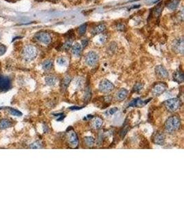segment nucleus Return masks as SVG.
<instances>
[{
    "instance_id": "1",
    "label": "nucleus",
    "mask_w": 184,
    "mask_h": 208,
    "mask_svg": "<svg viewBox=\"0 0 184 208\" xmlns=\"http://www.w3.org/2000/svg\"><path fill=\"white\" fill-rule=\"evenodd\" d=\"M181 126V120L178 116H171L166 120L165 123V130L167 132L172 133L179 130Z\"/></svg>"
},
{
    "instance_id": "2",
    "label": "nucleus",
    "mask_w": 184,
    "mask_h": 208,
    "mask_svg": "<svg viewBox=\"0 0 184 208\" xmlns=\"http://www.w3.org/2000/svg\"><path fill=\"white\" fill-rule=\"evenodd\" d=\"M37 55V49L33 45H26L22 52V56L27 61H31L36 58Z\"/></svg>"
},
{
    "instance_id": "3",
    "label": "nucleus",
    "mask_w": 184,
    "mask_h": 208,
    "mask_svg": "<svg viewBox=\"0 0 184 208\" xmlns=\"http://www.w3.org/2000/svg\"><path fill=\"white\" fill-rule=\"evenodd\" d=\"M164 105L169 112H173L179 109L181 105V101L178 98H172L166 100L164 102Z\"/></svg>"
},
{
    "instance_id": "4",
    "label": "nucleus",
    "mask_w": 184,
    "mask_h": 208,
    "mask_svg": "<svg viewBox=\"0 0 184 208\" xmlns=\"http://www.w3.org/2000/svg\"><path fill=\"white\" fill-rule=\"evenodd\" d=\"M99 56L96 52H89L86 55L85 62L86 64L89 67H93L98 63Z\"/></svg>"
},
{
    "instance_id": "5",
    "label": "nucleus",
    "mask_w": 184,
    "mask_h": 208,
    "mask_svg": "<svg viewBox=\"0 0 184 208\" xmlns=\"http://www.w3.org/2000/svg\"><path fill=\"white\" fill-rule=\"evenodd\" d=\"M35 38L44 45H49L51 43L52 38L49 34L46 32H39L35 35Z\"/></svg>"
},
{
    "instance_id": "6",
    "label": "nucleus",
    "mask_w": 184,
    "mask_h": 208,
    "mask_svg": "<svg viewBox=\"0 0 184 208\" xmlns=\"http://www.w3.org/2000/svg\"><path fill=\"white\" fill-rule=\"evenodd\" d=\"M115 86L110 81L107 79H104L101 81L99 85V91L103 93H108L111 92L112 90H114Z\"/></svg>"
},
{
    "instance_id": "7",
    "label": "nucleus",
    "mask_w": 184,
    "mask_h": 208,
    "mask_svg": "<svg viewBox=\"0 0 184 208\" xmlns=\"http://www.w3.org/2000/svg\"><path fill=\"white\" fill-rule=\"evenodd\" d=\"M67 139L70 146L72 148H76L78 146V137L74 130H70L67 133Z\"/></svg>"
},
{
    "instance_id": "8",
    "label": "nucleus",
    "mask_w": 184,
    "mask_h": 208,
    "mask_svg": "<svg viewBox=\"0 0 184 208\" xmlns=\"http://www.w3.org/2000/svg\"><path fill=\"white\" fill-rule=\"evenodd\" d=\"M173 50L178 54H183L184 51V41L183 37L177 39L172 45Z\"/></svg>"
},
{
    "instance_id": "9",
    "label": "nucleus",
    "mask_w": 184,
    "mask_h": 208,
    "mask_svg": "<svg viewBox=\"0 0 184 208\" xmlns=\"http://www.w3.org/2000/svg\"><path fill=\"white\" fill-rule=\"evenodd\" d=\"M10 85V80L8 77L0 76V90L1 91H6L9 90Z\"/></svg>"
},
{
    "instance_id": "10",
    "label": "nucleus",
    "mask_w": 184,
    "mask_h": 208,
    "mask_svg": "<svg viewBox=\"0 0 184 208\" xmlns=\"http://www.w3.org/2000/svg\"><path fill=\"white\" fill-rule=\"evenodd\" d=\"M155 74L159 79H166L168 77V72L162 65H158L155 67Z\"/></svg>"
},
{
    "instance_id": "11",
    "label": "nucleus",
    "mask_w": 184,
    "mask_h": 208,
    "mask_svg": "<svg viewBox=\"0 0 184 208\" xmlns=\"http://www.w3.org/2000/svg\"><path fill=\"white\" fill-rule=\"evenodd\" d=\"M166 88H167V85L165 83H157L154 86L153 89H152V93L155 96H158V95H160L165 92Z\"/></svg>"
},
{
    "instance_id": "12",
    "label": "nucleus",
    "mask_w": 184,
    "mask_h": 208,
    "mask_svg": "<svg viewBox=\"0 0 184 208\" xmlns=\"http://www.w3.org/2000/svg\"><path fill=\"white\" fill-rule=\"evenodd\" d=\"M152 140L156 144L162 146L165 143V135H164L163 132H157L156 133H154Z\"/></svg>"
},
{
    "instance_id": "13",
    "label": "nucleus",
    "mask_w": 184,
    "mask_h": 208,
    "mask_svg": "<svg viewBox=\"0 0 184 208\" xmlns=\"http://www.w3.org/2000/svg\"><path fill=\"white\" fill-rule=\"evenodd\" d=\"M150 99H148L147 101H143L141 100L140 99H133V100L130 102L129 104H128V107H134V106H143L145 105V104L147 103L148 101H149Z\"/></svg>"
},
{
    "instance_id": "14",
    "label": "nucleus",
    "mask_w": 184,
    "mask_h": 208,
    "mask_svg": "<svg viewBox=\"0 0 184 208\" xmlns=\"http://www.w3.org/2000/svg\"><path fill=\"white\" fill-rule=\"evenodd\" d=\"M173 80L178 83H183L184 80L183 73L179 70L175 72L173 74Z\"/></svg>"
},
{
    "instance_id": "15",
    "label": "nucleus",
    "mask_w": 184,
    "mask_h": 208,
    "mask_svg": "<svg viewBox=\"0 0 184 208\" xmlns=\"http://www.w3.org/2000/svg\"><path fill=\"white\" fill-rule=\"evenodd\" d=\"M72 54L74 55L75 56L79 57L80 56L81 49H82V46L81 45H80L79 43H75L74 45L72 46Z\"/></svg>"
},
{
    "instance_id": "16",
    "label": "nucleus",
    "mask_w": 184,
    "mask_h": 208,
    "mask_svg": "<svg viewBox=\"0 0 184 208\" xmlns=\"http://www.w3.org/2000/svg\"><path fill=\"white\" fill-rule=\"evenodd\" d=\"M128 94V90L126 89H124V88H122V89L119 90V91L117 92L116 94L117 99L119 101H122L127 97Z\"/></svg>"
},
{
    "instance_id": "17",
    "label": "nucleus",
    "mask_w": 184,
    "mask_h": 208,
    "mask_svg": "<svg viewBox=\"0 0 184 208\" xmlns=\"http://www.w3.org/2000/svg\"><path fill=\"white\" fill-rule=\"evenodd\" d=\"M180 0H169L166 4V6L170 10H175L178 7Z\"/></svg>"
},
{
    "instance_id": "18",
    "label": "nucleus",
    "mask_w": 184,
    "mask_h": 208,
    "mask_svg": "<svg viewBox=\"0 0 184 208\" xmlns=\"http://www.w3.org/2000/svg\"><path fill=\"white\" fill-rule=\"evenodd\" d=\"M106 29V26L104 24H99L98 25L95 26L94 29L92 30V34L93 35H97L100 34L101 33H103Z\"/></svg>"
},
{
    "instance_id": "19",
    "label": "nucleus",
    "mask_w": 184,
    "mask_h": 208,
    "mask_svg": "<svg viewBox=\"0 0 184 208\" xmlns=\"http://www.w3.org/2000/svg\"><path fill=\"white\" fill-rule=\"evenodd\" d=\"M45 81L48 85L53 86L57 83V78L55 76H52V75H49V76H47L46 77Z\"/></svg>"
},
{
    "instance_id": "20",
    "label": "nucleus",
    "mask_w": 184,
    "mask_h": 208,
    "mask_svg": "<svg viewBox=\"0 0 184 208\" xmlns=\"http://www.w3.org/2000/svg\"><path fill=\"white\" fill-rule=\"evenodd\" d=\"M10 126H12V123L8 119H4L0 121V129H6Z\"/></svg>"
},
{
    "instance_id": "21",
    "label": "nucleus",
    "mask_w": 184,
    "mask_h": 208,
    "mask_svg": "<svg viewBox=\"0 0 184 208\" xmlns=\"http://www.w3.org/2000/svg\"><path fill=\"white\" fill-rule=\"evenodd\" d=\"M52 67V62L50 60H47V61H45L42 63V68L44 70L48 71L50 70Z\"/></svg>"
},
{
    "instance_id": "22",
    "label": "nucleus",
    "mask_w": 184,
    "mask_h": 208,
    "mask_svg": "<svg viewBox=\"0 0 184 208\" xmlns=\"http://www.w3.org/2000/svg\"><path fill=\"white\" fill-rule=\"evenodd\" d=\"M84 142L88 147H92L95 143V139L92 137H86L84 138Z\"/></svg>"
},
{
    "instance_id": "23",
    "label": "nucleus",
    "mask_w": 184,
    "mask_h": 208,
    "mask_svg": "<svg viewBox=\"0 0 184 208\" xmlns=\"http://www.w3.org/2000/svg\"><path fill=\"white\" fill-rule=\"evenodd\" d=\"M102 123H103V121L101 119L97 118L94 121H93L92 126L95 128H96V129H98V128H99L101 126H102Z\"/></svg>"
},
{
    "instance_id": "24",
    "label": "nucleus",
    "mask_w": 184,
    "mask_h": 208,
    "mask_svg": "<svg viewBox=\"0 0 184 208\" xmlns=\"http://www.w3.org/2000/svg\"><path fill=\"white\" fill-rule=\"evenodd\" d=\"M70 81H71V78L70 76H66L64 79L63 81H62V88L64 89H66L68 85H69V83H70Z\"/></svg>"
},
{
    "instance_id": "25",
    "label": "nucleus",
    "mask_w": 184,
    "mask_h": 208,
    "mask_svg": "<svg viewBox=\"0 0 184 208\" xmlns=\"http://www.w3.org/2000/svg\"><path fill=\"white\" fill-rule=\"evenodd\" d=\"M86 27H87V24H82V25H81L78 28V34L79 35H84V34H85V33H86Z\"/></svg>"
},
{
    "instance_id": "26",
    "label": "nucleus",
    "mask_w": 184,
    "mask_h": 208,
    "mask_svg": "<svg viewBox=\"0 0 184 208\" xmlns=\"http://www.w3.org/2000/svg\"><path fill=\"white\" fill-rule=\"evenodd\" d=\"M57 63L60 66H65L66 65V64H67V61H66V59L65 58L60 57V58H57Z\"/></svg>"
},
{
    "instance_id": "27",
    "label": "nucleus",
    "mask_w": 184,
    "mask_h": 208,
    "mask_svg": "<svg viewBox=\"0 0 184 208\" xmlns=\"http://www.w3.org/2000/svg\"><path fill=\"white\" fill-rule=\"evenodd\" d=\"M9 112H10V114H11L12 115H14V116L20 117L22 115V113L20 111H19V110H17L13 109V108H11V109L9 110Z\"/></svg>"
},
{
    "instance_id": "28",
    "label": "nucleus",
    "mask_w": 184,
    "mask_h": 208,
    "mask_svg": "<svg viewBox=\"0 0 184 208\" xmlns=\"http://www.w3.org/2000/svg\"><path fill=\"white\" fill-rule=\"evenodd\" d=\"M143 88V84L140 83H137L133 88V91L135 92H139Z\"/></svg>"
},
{
    "instance_id": "29",
    "label": "nucleus",
    "mask_w": 184,
    "mask_h": 208,
    "mask_svg": "<svg viewBox=\"0 0 184 208\" xmlns=\"http://www.w3.org/2000/svg\"><path fill=\"white\" fill-rule=\"evenodd\" d=\"M71 46H72V41H70V40H68L66 41V43L64 44L63 48L66 51H67L68 49H70Z\"/></svg>"
},
{
    "instance_id": "30",
    "label": "nucleus",
    "mask_w": 184,
    "mask_h": 208,
    "mask_svg": "<svg viewBox=\"0 0 184 208\" xmlns=\"http://www.w3.org/2000/svg\"><path fill=\"white\" fill-rule=\"evenodd\" d=\"M30 148V149H40V148H41V146L39 141H35V142L31 144Z\"/></svg>"
},
{
    "instance_id": "31",
    "label": "nucleus",
    "mask_w": 184,
    "mask_h": 208,
    "mask_svg": "<svg viewBox=\"0 0 184 208\" xmlns=\"http://www.w3.org/2000/svg\"><path fill=\"white\" fill-rule=\"evenodd\" d=\"M6 52V47L4 45H0V56L5 54Z\"/></svg>"
},
{
    "instance_id": "32",
    "label": "nucleus",
    "mask_w": 184,
    "mask_h": 208,
    "mask_svg": "<svg viewBox=\"0 0 184 208\" xmlns=\"http://www.w3.org/2000/svg\"><path fill=\"white\" fill-rule=\"evenodd\" d=\"M125 28H126V26L123 24H118L116 26L117 29L118 31H123L125 30Z\"/></svg>"
},
{
    "instance_id": "33",
    "label": "nucleus",
    "mask_w": 184,
    "mask_h": 208,
    "mask_svg": "<svg viewBox=\"0 0 184 208\" xmlns=\"http://www.w3.org/2000/svg\"><path fill=\"white\" fill-rule=\"evenodd\" d=\"M73 35H74V33H73L72 30H70V31H68V32L67 33V34H66V36L67 37V38H68V40L72 38Z\"/></svg>"
},
{
    "instance_id": "34",
    "label": "nucleus",
    "mask_w": 184,
    "mask_h": 208,
    "mask_svg": "<svg viewBox=\"0 0 184 208\" xmlns=\"http://www.w3.org/2000/svg\"><path fill=\"white\" fill-rule=\"evenodd\" d=\"M98 39H99V43H103L104 42L106 41V37L104 36V35H100V36L98 37Z\"/></svg>"
},
{
    "instance_id": "35",
    "label": "nucleus",
    "mask_w": 184,
    "mask_h": 208,
    "mask_svg": "<svg viewBox=\"0 0 184 208\" xmlns=\"http://www.w3.org/2000/svg\"><path fill=\"white\" fill-rule=\"evenodd\" d=\"M88 43V40H86V39L83 40L81 41V46H83V47H85V46H87Z\"/></svg>"
},
{
    "instance_id": "36",
    "label": "nucleus",
    "mask_w": 184,
    "mask_h": 208,
    "mask_svg": "<svg viewBox=\"0 0 184 208\" xmlns=\"http://www.w3.org/2000/svg\"><path fill=\"white\" fill-rule=\"evenodd\" d=\"M117 110H118V109H117V108H112L109 110V113L110 114H115V112L117 111Z\"/></svg>"
},
{
    "instance_id": "37",
    "label": "nucleus",
    "mask_w": 184,
    "mask_h": 208,
    "mask_svg": "<svg viewBox=\"0 0 184 208\" xmlns=\"http://www.w3.org/2000/svg\"><path fill=\"white\" fill-rule=\"evenodd\" d=\"M82 107H77V106H72V107L69 108L70 110H80L81 109Z\"/></svg>"
},
{
    "instance_id": "38",
    "label": "nucleus",
    "mask_w": 184,
    "mask_h": 208,
    "mask_svg": "<svg viewBox=\"0 0 184 208\" xmlns=\"http://www.w3.org/2000/svg\"><path fill=\"white\" fill-rule=\"evenodd\" d=\"M69 1H70V2H71V3H72V4H77V3H79L80 0H69Z\"/></svg>"
}]
</instances>
